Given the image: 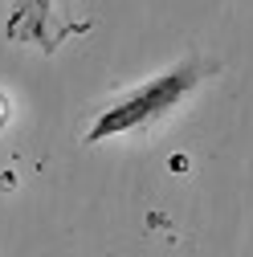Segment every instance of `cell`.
I'll list each match as a JSON object with an SVG mask.
<instances>
[{
	"label": "cell",
	"mask_w": 253,
	"mask_h": 257,
	"mask_svg": "<svg viewBox=\"0 0 253 257\" xmlns=\"http://www.w3.org/2000/svg\"><path fill=\"white\" fill-rule=\"evenodd\" d=\"M212 66H208L200 53H188L180 66H172L168 74L151 78V82L135 86L131 94H122L118 102H110L98 118H94V126L86 131V143H102L110 135H122V131H135V126H147L155 118H164L172 106H180L188 94L200 86V78Z\"/></svg>",
	"instance_id": "cell-1"
}]
</instances>
